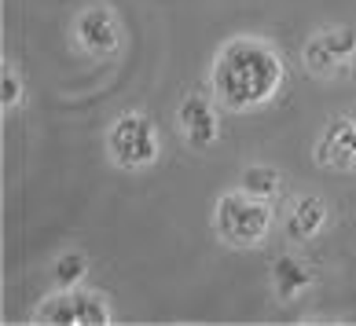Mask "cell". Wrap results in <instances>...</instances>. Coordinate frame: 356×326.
Returning a JSON list of instances; mask_svg holds the SVG:
<instances>
[{"mask_svg": "<svg viewBox=\"0 0 356 326\" xmlns=\"http://www.w3.org/2000/svg\"><path fill=\"white\" fill-rule=\"evenodd\" d=\"M283 59L272 44L257 37H235L217 51L213 62V96L228 110H254L283 88Z\"/></svg>", "mask_w": 356, "mask_h": 326, "instance_id": "1", "label": "cell"}, {"mask_svg": "<svg viewBox=\"0 0 356 326\" xmlns=\"http://www.w3.org/2000/svg\"><path fill=\"white\" fill-rule=\"evenodd\" d=\"M272 228V209L265 198H254L239 191H228L213 209V231L220 234V242L235 246V250H254L265 242V234Z\"/></svg>", "mask_w": 356, "mask_h": 326, "instance_id": "2", "label": "cell"}, {"mask_svg": "<svg viewBox=\"0 0 356 326\" xmlns=\"http://www.w3.org/2000/svg\"><path fill=\"white\" fill-rule=\"evenodd\" d=\"M107 154L122 169H147L162 154V136L147 114H122L107 128Z\"/></svg>", "mask_w": 356, "mask_h": 326, "instance_id": "3", "label": "cell"}, {"mask_svg": "<svg viewBox=\"0 0 356 326\" xmlns=\"http://www.w3.org/2000/svg\"><path fill=\"white\" fill-rule=\"evenodd\" d=\"M37 319L41 323H70V326H107L111 308L99 293L92 290H59L48 301L37 304Z\"/></svg>", "mask_w": 356, "mask_h": 326, "instance_id": "4", "label": "cell"}, {"mask_svg": "<svg viewBox=\"0 0 356 326\" xmlns=\"http://www.w3.org/2000/svg\"><path fill=\"white\" fill-rule=\"evenodd\" d=\"M74 33H77V44H81L88 55H99V59L114 55L118 44H122V30H118L114 11H111V8H103V4L85 8L81 15H77Z\"/></svg>", "mask_w": 356, "mask_h": 326, "instance_id": "5", "label": "cell"}, {"mask_svg": "<svg viewBox=\"0 0 356 326\" xmlns=\"http://www.w3.org/2000/svg\"><path fill=\"white\" fill-rule=\"evenodd\" d=\"M177 121H180V132H184V139H188V147H195V151H209L220 139L217 107L206 96H199V92L180 103Z\"/></svg>", "mask_w": 356, "mask_h": 326, "instance_id": "6", "label": "cell"}, {"mask_svg": "<svg viewBox=\"0 0 356 326\" xmlns=\"http://www.w3.org/2000/svg\"><path fill=\"white\" fill-rule=\"evenodd\" d=\"M316 162L327 169H356V117H334L316 143Z\"/></svg>", "mask_w": 356, "mask_h": 326, "instance_id": "7", "label": "cell"}, {"mask_svg": "<svg viewBox=\"0 0 356 326\" xmlns=\"http://www.w3.org/2000/svg\"><path fill=\"white\" fill-rule=\"evenodd\" d=\"M327 224V202L320 194H301V198L286 209L283 220V234L290 242H305L312 234H320V228Z\"/></svg>", "mask_w": 356, "mask_h": 326, "instance_id": "8", "label": "cell"}, {"mask_svg": "<svg viewBox=\"0 0 356 326\" xmlns=\"http://www.w3.org/2000/svg\"><path fill=\"white\" fill-rule=\"evenodd\" d=\"M312 286V268L305 264L301 257H275L272 260V290L280 301H294V297H301Z\"/></svg>", "mask_w": 356, "mask_h": 326, "instance_id": "9", "label": "cell"}, {"mask_svg": "<svg viewBox=\"0 0 356 326\" xmlns=\"http://www.w3.org/2000/svg\"><path fill=\"white\" fill-rule=\"evenodd\" d=\"M239 187L246 191V194H254V198H275L280 194V187H283V180H280V173H275L272 165H246L243 169V176H239Z\"/></svg>", "mask_w": 356, "mask_h": 326, "instance_id": "10", "label": "cell"}, {"mask_svg": "<svg viewBox=\"0 0 356 326\" xmlns=\"http://www.w3.org/2000/svg\"><path fill=\"white\" fill-rule=\"evenodd\" d=\"M85 275H88V257L81 250L59 253L56 264H51V282H56L59 290H74V286H81Z\"/></svg>", "mask_w": 356, "mask_h": 326, "instance_id": "11", "label": "cell"}, {"mask_svg": "<svg viewBox=\"0 0 356 326\" xmlns=\"http://www.w3.org/2000/svg\"><path fill=\"white\" fill-rule=\"evenodd\" d=\"M305 67H309L312 74H320V77H334V74H341V67H346V62H341L334 51L323 44L320 33H312L309 41H305Z\"/></svg>", "mask_w": 356, "mask_h": 326, "instance_id": "12", "label": "cell"}, {"mask_svg": "<svg viewBox=\"0 0 356 326\" xmlns=\"http://www.w3.org/2000/svg\"><path fill=\"white\" fill-rule=\"evenodd\" d=\"M320 37L341 62L356 55V26H327V30H320Z\"/></svg>", "mask_w": 356, "mask_h": 326, "instance_id": "13", "label": "cell"}, {"mask_svg": "<svg viewBox=\"0 0 356 326\" xmlns=\"http://www.w3.org/2000/svg\"><path fill=\"white\" fill-rule=\"evenodd\" d=\"M19 103H22V77L11 62H4V74H0V107H4V114H11Z\"/></svg>", "mask_w": 356, "mask_h": 326, "instance_id": "14", "label": "cell"}]
</instances>
